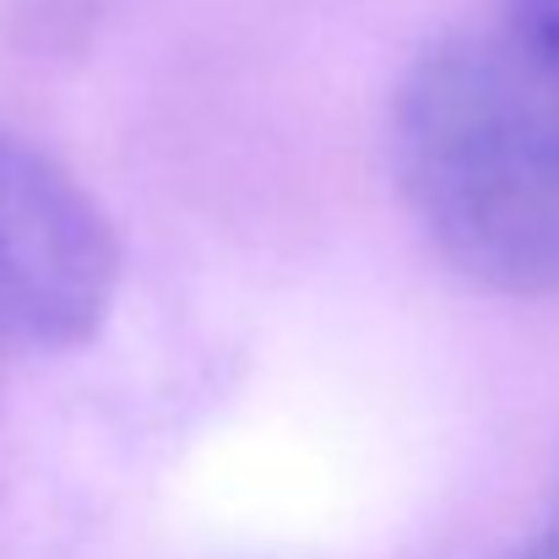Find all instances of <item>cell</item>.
Returning a JSON list of instances; mask_svg holds the SVG:
<instances>
[{
	"label": "cell",
	"instance_id": "cell-4",
	"mask_svg": "<svg viewBox=\"0 0 559 559\" xmlns=\"http://www.w3.org/2000/svg\"><path fill=\"white\" fill-rule=\"evenodd\" d=\"M527 559H559V549H555V544H549V538H544V544H538V549H533V555H527Z\"/></svg>",
	"mask_w": 559,
	"mask_h": 559
},
{
	"label": "cell",
	"instance_id": "cell-3",
	"mask_svg": "<svg viewBox=\"0 0 559 559\" xmlns=\"http://www.w3.org/2000/svg\"><path fill=\"white\" fill-rule=\"evenodd\" d=\"M506 5H511V38L559 66V0H506Z\"/></svg>",
	"mask_w": 559,
	"mask_h": 559
},
{
	"label": "cell",
	"instance_id": "cell-5",
	"mask_svg": "<svg viewBox=\"0 0 559 559\" xmlns=\"http://www.w3.org/2000/svg\"><path fill=\"white\" fill-rule=\"evenodd\" d=\"M549 544H555V549H559V533H555V538H549Z\"/></svg>",
	"mask_w": 559,
	"mask_h": 559
},
{
	"label": "cell",
	"instance_id": "cell-1",
	"mask_svg": "<svg viewBox=\"0 0 559 559\" xmlns=\"http://www.w3.org/2000/svg\"><path fill=\"white\" fill-rule=\"evenodd\" d=\"M391 164L429 245L473 283L559 294V66L516 38H445L391 98Z\"/></svg>",
	"mask_w": 559,
	"mask_h": 559
},
{
	"label": "cell",
	"instance_id": "cell-2",
	"mask_svg": "<svg viewBox=\"0 0 559 559\" xmlns=\"http://www.w3.org/2000/svg\"><path fill=\"white\" fill-rule=\"evenodd\" d=\"M120 283V245L98 201L49 153L0 126V348H82Z\"/></svg>",
	"mask_w": 559,
	"mask_h": 559
}]
</instances>
